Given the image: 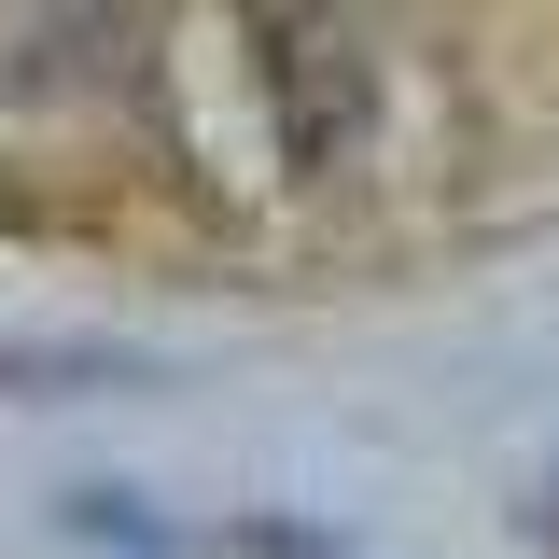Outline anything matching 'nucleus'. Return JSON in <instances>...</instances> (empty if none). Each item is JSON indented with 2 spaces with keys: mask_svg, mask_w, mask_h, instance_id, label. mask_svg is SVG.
<instances>
[{
  "mask_svg": "<svg viewBox=\"0 0 559 559\" xmlns=\"http://www.w3.org/2000/svg\"><path fill=\"white\" fill-rule=\"evenodd\" d=\"M224 559H349V546H336V532H308V518H238Z\"/></svg>",
  "mask_w": 559,
  "mask_h": 559,
  "instance_id": "f257e3e1",
  "label": "nucleus"
},
{
  "mask_svg": "<svg viewBox=\"0 0 559 559\" xmlns=\"http://www.w3.org/2000/svg\"><path fill=\"white\" fill-rule=\"evenodd\" d=\"M532 532H546V546H559V489H546V503H532Z\"/></svg>",
  "mask_w": 559,
  "mask_h": 559,
  "instance_id": "f03ea898",
  "label": "nucleus"
}]
</instances>
